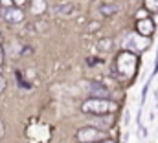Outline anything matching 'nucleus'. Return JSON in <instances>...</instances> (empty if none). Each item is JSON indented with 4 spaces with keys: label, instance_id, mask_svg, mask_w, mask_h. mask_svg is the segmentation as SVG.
I'll list each match as a JSON object with an SVG mask.
<instances>
[{
    "label": "nucleus",
    "instance_id": "423d86ee",
    "mask_svg": "<svg viewBox=\"0 0 158 143\" xmlns=\"http://www.w3.org/2000/svg\"><path fill=\"white\" fill-rule=\"evenodd\" d=\"M136 30H138V35L149 37L151 33H155V20H151V18H142V20H138Z\"/></svg>",
    "mask_w": 158,
    "mask_h": 143
},
{
    "label": "nucleus",
    "instance_id": "6e6552de",
    "mask_svg": "<svg viewBox=\"0 0 158 143\" xmlns=\"http://www.w3.org/2000/svg\"><path fill=\"white\" fill-rule=\"evenodd\" d=\"M118 11H119V4H116V2H105V4L99 6V13H101L103 17L116 15Z\"/></svg>",
    "mask_w": 158,
    "mask_h": 143
},
{
    "label": "nucleus",
    "instance_id": "f03ea898",
    "mask_svg": "<svg viewBox=\"0 0 158 143\" xmlns=\"http://www.w3.org/2000/svg\"><path fill=\"white\" fill-rule=\"evenodd\" d=\"M136 64H138L136 55L129 53V51H121L116 59V66H118V70L121 72L123 77H132L136 72Z\"/></svg>",
    "mask_w": 158,
    "mask_h": 143
},
{
    "label": "nucleus",
    "instance_id": "f257e3e1",
    "mask_svg": "<svg viewBox=\"0 0 158 143\" xmlns=\"http://www.w3.org/2000/svg\"><path fill=\"white\" fill-rule=\"evenodd\" d=\"M118 105L114 101H110L109 97H90L86 101H83L81 105V112L85 114H94V116H103L109 112H114Z\"/></svg>",
    "mask_w": 158,
    "mask_h": 143
},
{
    "label": "nucleus",
    "instance_id": "ddd939ff",
    "mask_svg": "<svg viewBox=\"0 0 158 143\" xmlns=\"http://www.w3.org/2000/svg\"><path fill=\"white\" fill-rule=\"evenodd\" d=\"M153 79V77H151ZM151 79L145 83V86H143V90H142V105L145 103V97H147V92H149V86H151Z\"/></svg>",
    "mask_w": 158,
    "mask_h": 143
},
{
    "label": "nucleus",
    "instance_id": "7ed1b4c3",
    "mask_svg": "<svg viewBox=\"0 0 158 143\" xmlns=\"http://www.w3.org/2000/svg\"><path fill=\"white\" fill-rule=\"evenodd\" d=\"M105 138H107V134L98 127H85L77 132V140L81 143H96L105 140Z\"/></svg>",
    "mask_w": 158,
    "mask_h": 143
},
{
    "label": "nucleus",
    "instance_id": "aec40b11",
    "mask_svg": "<svg viewBox=\"0 0 158 143\" xmlns=\"http://www.w3.org/2000/svg\"><path fill=\"white\" fill-rule=\"evenodd\" d=\"M96 143H114V141H112V140H107V138H105V140H101V141H96Z\"/></svg>",
    "mask_w": 158,
    "mask_h": 143
},
{
    "label": "nucleus",
    "instance_id": "2eb2a0df",
    "mask_svg": "<svg viewBox=\"0 0 158 143\" xmlns=\"http://www.w3.org/2000/svg\"><path fill=\"white\" fill-rule=\"evenodd\" d=\"M138 13H140V15H136V17H138V20H142V18H147V9H140Z\"/></svg>",
    "mask_w": 158,
    "mask_h": 143
},
{
    "label": "nucleus",
    "instance_id": "9d476101",
    "mask_svg": "<svg viewBox=\"0 0 158 143\" xmlns=\"http://www.w3.org/2000/svg\"><path fill=\"white\" fill-rule=\"evenodd\" d=\"M46 7H48L46 0H31V2H30V9H31V13H33L35 17L42 15V13L46 11Z\"/></svg>",
    "mask_w": 158,
    "mask_h": 143
},
{
    "label": "nucleus",
    "instance_id": "f3484780",
    "mask_svg": "<svg viewBox=\"0 0 158 143\" xmlns=\"http://www.w3.org/2000/svg\"><path fill=\"white\" fill-rule=\"evenodd\" d=\"M4 132H6V127H4V123L0 121V140L4 138Z\"/></svg>",
    "mask_w": 158,
    "mask_h": 143
},
{
    "label": "nucleus",
    "instance_id": "dca6fc26",
    "mask_svg": "<svg viewBox=\"0 0 158 143\" xmlns=\"http://www.w3.org/2000/svg\"><path fill=\"white\" fill-rule=\"evenodd\" d=\"M0 6H4V7H11L13 2H11V0H0Z\"/></svg>",
    "mask_w": 158,
    "mask_h": 143
},
{
    "label": "nucleus",
    "instance_id": "20e7f679",
    "mask_svg": "<svg viewBox=\"0 0 158 143\" xmlns=\"http://www.w3.org/2000/svg\"><path fill=\"white\" fill-rule=\"evenodd\" d=\"M52 13L53 17H59V18H70L77 13V4L74 2H59L55 6H52Z\"/></svg>",
    "mask_w": 158,
    "mask_h": 143
},
{
    "label": "nucleus",
    "instance_id": "9b49d317",
    "mask_svg": "<svg viewBox=\"0 0 158 143\" xmlns=\"http://www.w3.org/2000/svg\"><path fill=\"white\" fill-rule=\"evenodd\" d=\"M143 9L151 13H158V0H143Z\"/></svg>",
    "mask_w": 158,
    "mask_h": 143
},
{
    "label": "nucleus",
    "instance_id": "39448f33",
    "mask_svg": "<svg viewBox=\"0 0 158 143\" xmlns=\"http://www.w3.org/2000/svg\"><path fill=\"white\" fill-rule=\"evenodd\" d=\"M2 18L9 24H20L24 20V11L19 6H11V7H6L2 11Z\"/></svg>",
    "mask_w": 158,
    "mask_h": 143
},
{
    "label": "nucleus",
    "instance_id": "0eeeda50",
    "mask_svg": "<svg viewBox=\"0 0 158 143\" xmlns=\"http://www.w3.org/2000/svg\"><path fill=\"white\" fill-rule=\"evenodd\" d=\"M92 97H110V90L107 84H101V83H90L88 86Z\"/></svg>",
    "mask_w": 158,
    "mask_h": 143
},
{
    "label": "nucleus",
    "instance_id": "4468645a",
    "mask_svg": "<svg viewBox=\"0 0 158 143\" xmlns=\"http://www.w3.org/2000/svg\"><path fill=\"white\" fill-rule=\"evenodd\" d=\"M6 86H7V84H6V77L2 75V70H0V94L6 90Z\"/></svg>",
    "mask_w": 158,
    "mask_h": 143
},
{
    "label": "nucleus",
    "instance_id": "f8f14e48",
    "mask_svg": "<svg viewBox=\"0 0 158 143\" xmlns=\"http://www.w3.org/2000/svg\"><path fill=\"white\" fill-rule=\"evenodd\" d=\"M112 123V117H109V119H94L92 121V125L96 127V125H103V127H109Z\"/></svg>",
    "mask_w": 158,
    "mask_h": 143
},
{
    "label": "nucleus",
    "instance_id": "1a4fd4ad",
    "mask_svg": "<svg viewBox=\"0 0 158 143\" xmlns=\"http://www.w3.org/2000/svg\"><path fill=\"white\" fill-rule=\"evenodd\" d=\"M96 48H98V51H101V53H109V51H112V48H114V39H112V37H105V39L98 40Z\"/></svg>",
    "mask_w": 158,
    "mask_h": 143
},
{
    "label": "nucleus",
    "instance_id": "a211bd4d",
    "mask_svg": "<svg viewBox=\"0 0 158 143\" xmlns=\"http://www.w3.org/2000/svg\"><path fill=\"white\" fill-rule=\"evenodd\" d=\"M2 63H4V48L0 44V66H2Z\"/></svg>",
    "mask_w": 158,
    "mask_h": 143
},
{
    "label": "nucleus",
    "instance_id": "6ab92c4d",
    "mask_svg": "<svg viewBox=\"0 0 158 143\" xmlns=\"http://www.w3.org/2000/svg\"><path fill=\"white\" fill-rule=\"evenodd\" d=\"M11 2H13V4H15V6H19V7H20V6H22V4H24V2H26V0H11Z\"/></svg>",
    "mask_w": 158,
    "mask_h": 143
}]
</instances>
